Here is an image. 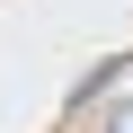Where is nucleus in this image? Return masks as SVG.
Masks as SVG:
<instances>
[{
    "label": "nucleus",
    "instance_id": "f257e3e1",
    "mask_svg": "<svg viewBox=\"0 0 133 133\" xmlns=\"http://www.w3.org/2000/svg\"><path fill=\"white\" fill-rule=\"evenodd\" d=\"M107 133H133V98H115V107H107Z\"/></svg>",
    "mask_w": 133,
    "mask_h": 133
}]
</instances>
